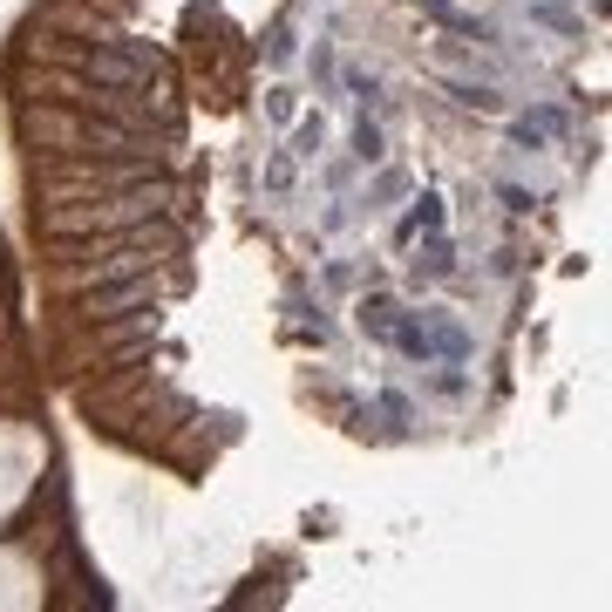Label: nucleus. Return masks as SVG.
Instances as JSON below:
<instances>
[{
    "mask_svg": "<svg viewBox=\"0 0 612 612\" xmlns=\"http://www.w3.org/2000/svg\"><path fill=\"white\" fill-rule=\"evenodd\" d=\"M456 95H463L470 109H483V116H497V109H504V103H497V89H456Z\"/></svg>",
    "mask_w": 612,
    "mask_h": 612,
    "instance_id": "nucleus-1",
    "label": "nucleus"
},
{
    "mask_svg": "<svg viewBox=\"0 0 612 612\" xmlns=\"http://www.w3.org/2000/svg\"><path fill=\"white\" fill-rule=\"evenodd\" d=\"M354 143H361V157H382V130H374V122H361V130H354Z\"/></svg>",
    "mask_w": 612,
    "mask_h": 612,
    "instance_id": "nucleus-2",
    "label": "nucleus"
}]
</instances>
